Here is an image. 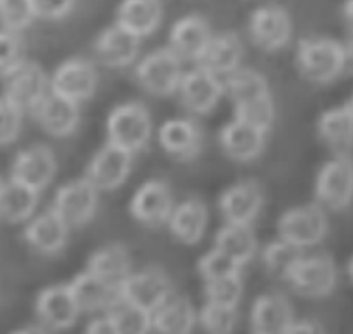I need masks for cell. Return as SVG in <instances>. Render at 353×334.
Masks as SVG:
<instances>
[{"mask_svg": "<svg viewBox=\"0 0 353 334\" xmlns=\"http://www.w3.org/2000/svg\"><path fill=\"white\" fill-rule=\"evenodd\" d=\"M199 323L205 334H232L238 327V309L205 301L199 312Z\"/></svg>", "mask_w": 353, "mask_h": 334, "instance_id": "37", "label": "cell"}, {"mask_svg": "<svg viewBox=\"0 0 353 334\" xmlns=\"http://www.w3.org/2000/svg\"><path fill=\"white\" fill-rule=\"evenodd\" d=\"M292 17L279 4L256 8L249 17V36L254 45L263 52H275L288 45L292 38Z\"/></svg>", "mask_w": 353, "mask_h": 334, "instance_id": "14", "label": "cell"}, {"mask_svg": "<svg viewBox=\"0 0 353 334\" xmlns=\"http://www.w3.org/2000/svg\"><path fill=\"white\" fill-rule=\"evenodd\" d=\"M174 295V284L159 267L131 273L118 284V299L154 314L163 302Z\"/></svg>", "mask_w": 353, "mask_h": 334, "instance_id": "8", "label": "cell"}, {"mask_svg": "<svg viewBox=\"0 0 353 334\" xmlns=\"http://www.w3.org/2000/svg\"><path fill=\"white\" fill-rule=\"evenodd\" d=\"M84 334H118V331H116V325L110 320V315L105 314L101 317H94L84 328Z\"/></svg>", "mask_w": 353, "mask_h": 334, "instance_id": "45", "label": "cell"}, {"mask_svg": "<svg viewBox=\"0 0 353 334\" xmlns=\"http://www.w3.org/2000/svg\"><path fill=\"white\" fill-rule=\"evenodd\" d=\"M210 225V211L200 198H187L176 204L168 217V230L176 241L196 244L202 241Z\"/></svg>", "mask_w": 353, "mask_h": 334, "instance_id": "26", "label": "cell"}, {"mask_svg": "<svg viewBox=\"0 0 353 334\" xmlns=\"http://www.w3.org/2000/svg\"><path fill=\"white\" fill-rule=\"evenodd\" d=\"M265 136L268 133L262 129L234 118L219 131V144L226 157L238 163H251L262 155L265 148Z\"/></svg>", "mask_w": 353, "mask_h": 334, "instance_id": "25", "label": "cell"}, {"mask_svg": "<svg viewBox=\"0 0 353 334\" xmlns=\"http://www.w3.org/2000/svg\"><path fill=\"white\" fill-rule=\"evenodd\" d=\"M159 146L178 161L199 157L204 146V133L191 118H172L159 127Z\"/></svg>", "mask_w": 353, "mask_h": 334, "instance_id": "21", "label": "cell"}, {"mask_svg": "<svg viewBox=\"0 0 353 334\" xmlns=\"http://www.w3.org/2000/svg\"><path fill=\"white\" fill-rule=\"evenodd\" d=\"M110 320L114 322L118 334H150L154 333L152 327V314L139 309L135 304L125 301H118L107 310Z\"/></svg>", "mask_w": 353, "mask_h": 334, "instance_id": "36", "label": "cell"}, {"mask_svg": "<svg viewBox=\"0 0 353 334\" xmlns=\"http://www.w3.org/2000/svg\"><path fill=\"white\" fill-rule=\"evenodd\" d=\"M243 58V43L236 32L213 34L196 64L217 77H228L238 70Z\"/></svg>", "mask_w": 353, "mask_h": 334, "instance_id": "27", "label": "cell"}, {"mask_svg": "<svg viewBox=\"0 0 353 334\" xmlns=\"http://www.w3.org/2000/svg\"><path fill=\"white\" fill-rule=\"evenodd\" d=\"M163 21L161 0H122L116 10V23L139 38L150 36Z\"/></svg>", "mask_w": 353, "mask_h": 334, "instance_id": "31", "label": "cell"}, {"mask_svg": "<svg viewBox=\"0 0 353 334\" xmlns=\"http://www.w3.org/2000/svg\"><path fill=\"white\" fill-rule=\"evenodd\" d=\"M223 83L234 105V118L270 133L275 120V101L268 79L256 70L238 67Z\"/></svg>", "mask_w": 353, "mask_h": 334, "instance_id": "1", "label": "cell"}, {"mask_svg": "<svg viewBox=\"0 0 353 334\" xmlns=\"http://www.w3.org/2000/svg\"><path fill=\"white\" fill-rule=\"evenodd\" d=\"M284 334H327V331L316 320H294Z\"/></svg>", "mask_w": 353, "mask_h": 334, "instance_id": "44", "label": "cell"}, {"mask_svg": "<svg viewBox=\"0 0 353 334\" xmlns=\"http://www.w3.org/2000/svg\"><path fill=\"white\" fill-rule=\"evenodd\" d=\"M57 170L58 163L52 149L43 144H34L15 155L10 168V180L19 181L23 185L41 193L51 185Z\"/></svg>", "mask_w": 353, "mask_h": 334, "instance_id": "16", "label": "cell"}, {"mask_svg": "<svg viewBox=\"0 0 353 334\" xmlns=\"http://www.w3.org/2000/svg\"><path fill=\"white\" fill-rule=\"evenodd\" d=\"M2 183H4V181H2V180H0V189H2Z\"/></svg>", "mask_w": 353, "mask_h": 334, "instance_id": "51", "label": "cell"}, {"mask_svg": "<svg viewBox=\"0 0 353 334\" xmlns=\"http://www.w3.org/2000/svg\"><path fill=\"white\" fill-rule=\"evenodd\" d=\"M199 323V312L187 297L176 295L161 304L152 314L155 334H191Z\"/></svg>", "mask_w": 353, "mask_h": 334, "instance_id": "30", "label": "cell"}, {"mask_svg": "<svg viewBox=\"0 0 353 334\" xmlns=\"http://www.w3.org/2000/svg\"><path fill=\"white\" fill-rule=\"evenodd\" d=\"M212 36L213 32L210 23L199 13H189L176 21L170 28L168 49L176 52L181 60L199 62Z\"/></svg>", "mask_w": 353, "mask_h": 334, "instance_id": "23", "label": "cell"}, {"mask_svg": "<svg viewBox=\"0 0 353 334\" xmlns=\"http://www.w3.org/2000/svg\"><path fill=\"white\" fill-rule=\"evenodd\" d=\"M41 131L47 135L65 138L75 133L81 122V109L79 103L71 101L68 97H62L49 90L41 103L30 112Z\"/></svg>", "mask_w": 353, "mask_h": 334, "instance_id": "20", "label": "cell"}, {"mask_svg": "<svg viewBox=\"0 0 353 334\" xmlns=\"http://www.w3.org/2000/svg\"><path fill=\"white\" fill-rule=\"evenodd\" d=\"M39 193L19 181L10 180L2 183L0 189V219L19 225L36 215Z\"/></svg>", "mask_w": 353, "mask_h": 334, "instance_id": "32", "label": "cell"}, {"mask_svg": "<svg viewBox=\"0 0 353 334\" xmlns=\"http://www.w3.org/2000/svg\"><path fill=\"white\" fill-rule=\"evenodd\" d=\"M342 47H344V71L353 75V32L350 34L346 43H342Z\"/></svg>", "mask_w": 353, "mask_h": 334, "instance_id": "46", "label": "cell"}, {"mask_svg": "<svg viewBox=\"0 0 353 334\" xmlns=\"http://www.w3.org/2000/svg\"><path fill=\"white\" fill-rule=\"evenodd\" d=\"M49 90V77L43 67L34 60H25L19 67H15L4 77L2 97H6L8 101L23 110V114H30Z\"/></svg>", "mask_w": 353, "mask_h": 334, "instance_id": "10", "label": "cell"}, {"mask_svg": "<svg viewBox=\"0 0 353 334\" xmlns=\"http://www.w3.org/2000/svg\"><path fill=\"white\" fill-rule=\"evenodd\" d=\"M99 75L92 60L83 56L68 58L58 65L49 79V88L58 96L83 103L96 94Z\"/></svg>", "mask_w": 353, "mask_h": 334, "instance_id": "12", "label": "cell"}, {"mask_svg": "<svg viewBox=\"0 0 353 334\" xmlns=\"http://www.w3.org/2000/svg\"><path fill=\"white\" fill-rule=\"evenodd\" d=\"M75 2L77 0H32V6L36 19L58 21L75 8Z\"/></svg>", "mask_w": 353, "mask_h": 334, "instance_id": "43", "label": "cell"}, {"mask_svg": "<svg viewBox=\"0 0 353 334\" xmlns=\"http://www.w3.org/2000/svg\"><path fill=\"white\" fill-rule=\"evenodd\" d=\"M342 15H344V21H346L347 28L353 32V0H346L344 6H342Z\"/></svg>", "mask_w": 353, "mask_h": 334, "instance_id": "47", "label": "cell"}, {"mask_svg": "<svg viewBox=\"0 0 353 334\" xmlns=\"http://www.w3.org/2000/svg\"><path fill=\"white\" fill-rule=\"evenodd\" d=\"M133 157L128 149L118 148L114 144L107 142L105 146L97 149L90 163L86 165L84 178L96 187L99 193H110L125 183V180L133 168Z\"/></svg>", "mask_w": 353, "mask_h": 334, "instance_id": "13", "label": "cell"}, {"mask_svg": "<svg viewBox=\"0 0 353 334\" xmlns=\"http://www.w3.org/2000/svg\"><path fill=\"white\" fill-rule=\"evenodd\" d=\"M81 310L71 293L70 284H54L39 291L36 299V315L52 331L71 328L79 320Z\"/></svg>", "mask_w": 353, "mask_h": 334, "instance_id": "19", "label": "cell"}, {"mask_svg": "<svg viewBox=\"0 0 353 334\" xmlns=\"http://www.w3.org/2000/svg\"><path fill=\"white\" fill-rule=\"evenodd\" d=\"M99 191L86 178H77L58 187L51 207L70 228H81L96 217Z\"/></svg>", "mask_w": 353, "mask_h": 334, "instance_id": "9", "label": "cell"}, {"mask_svg": "<svg viewBox=\"0 0 353 334\" xmlns=\"http://www.w3.org/2000/svg\"><path fill=\"white\" fill-rule=\"evenodd\" d=\"M294 320V306L284 293H262L252 302V334H284Z\"/></svg>", "mask_w": 353, "mask_h": 334, "instance_id": "24", "label": "cell"}, {"mask_svg": "<svg viewBox=\"0 0 353 334\" xmlns=\"http://www.w3.org/2000/svg\"><path fill=\"white\" fill-rule=\"evenodd\" d=\"M316 198L323 209L341 211L353 202V159L334 155L316 174Z\"/></svg>", "mask_w": 353, "mask_h": 334, "instance_id": "7", "label": "cell"}, {"mask_svg": "<svg viewBox=\"0 0 353 334\" xmlns=\"http://www.w3.org/2000/svg\"><path fill=\"white\" fill-rule=\"evenodd\" d=\"M215 247L226 252L238 262L241 267L249 264L258 251V238L252 225H232L226 222L215 233Z\"/></svg>", "mask_w": 353, "mask_h": 334, "instance_id": "34", "label": "cell"}, {"mask_svg": "<svg viewBox=\"0 0 353 334\" xmlns=\"http://www.w3.org/2000/svg\"><path fill=\"white\" fill-rule=\"evenodd\" d=\"M303 254H305L303 249L284 241V239L276 238L263 247L262 264L271 277L279 278V280H286L290 269L296 265V262Z\"/></svg>", "mask_w": 353, "mask_h": 334, "instance_id": "35", "label": "cell"}, {"mask_svg": "<svg viewBox=\"0 0 353 334\" xmlns=\"http://www.w3.org/2000/svg\"><path fill=\"white\" fill-rule=\"evenodd\" d=\"M316 131L334 155H347L353 148V112L347 105L325 110L316 122Z\"/></svg>", "mask_w": 353, "mask_h": 334, "instance_id": "29", "label": "cell"}, {"mask_svg": "<svg viewBox=\"0 0 353 334\" xmlns=\"http://www.w3.org/2000/svg\"><path fill=\"white\" fill-rule=\"evenodd\" d=\"M70 230L71 228L62 220V217L52 207H49L39 215H34L30 220H26L23 239L32 251L43 256H54L65 249Z\"/></svg>", "mask_w": 353, "mask_h": 334, "instance_id": "18", "label": "cell"}, {"mask_svg": "<svg viewBox=\"0 0 353 334\" xmlns=\"http://www.w3.org/2000/svg\"><path fill=\"white\" fill-rule=\"evenodd\" d=\"M139 49H141V38L125 30L118 23L101 30L94 41V52L97 60L112 70L133 64L139 56Z\"/></svg>", "mask_w": 353, "mask_h": 334, "instance_id": "22", "label": "cell"}, {"mask_svg": "<svg viewBox=\"0 0 353 334\" xmlns=\"http://www.w3.org/2000/svg\"><path fill=\"white\" fill-rule=\"evenodd\" d=\"M36 19L32 0H0V25L10 32H23Z\"/></svg>", "mask_w": 353, "mask_h": 334, "instance_id": "39", "label": "cell"}, {"mask_svg": "<svg viewBox=\"0 0 353 334\" xmlns=\"http://www.w3.org/2000/svg\"><path fill=\"white\" fill-rule=\"evenodd\" d=\"M241 295H243V280H241V275H234V277L219 278V280L205 282L204 297L208 302H215V304L238 309Z\"/></svg>", "mask_w": 353, "mask_h": 334, "instance_id": "40", "label": "cell"}, {"mask_svg": "<svg viewBox=\"0 0 353 334\" xmlns=\"http://www.w3.org/2000/svg\"><path fill=\"white\" fill-rule=\"evenodd\" d=\"M70 289L81 312H107L118 301V286L103 280L88 269L71 280Z\"/></svg>", "mask_w": 353, "mask_h": 334, "instance_id": "28", "label": "cell"}, {"mask_svg": "<svg viewBox=\"0 0 353 334\" xmlns=\"http://www.w3.org/2000/svg\"><path fill=\"white\" fill-rule=\"evenodd\" d=\"M23 110H19L6 97H0V146L12 144L23 127Z\"/></svg>", "mask_w": 353, "mask_h": 334, "instance_id": "42", "label": "cell"}, {"mask_svg": "<svg viewBox=\"0 0 353 334\" xmlns=\"http://www.w3.org/2000/svg\"><path fill=\"white\" fill-rule=\"evenodd\" d=\"M88 271L107 282L118 284L128 278L131 271V254L122 243H109L97 249L88 258Z\"/></svg>", "mask_w": 353, "mask_h": 334, "instance_id": "33", "label": "cell"}, {"mask_svg": "<svg viewBox=\"0 0 353 334\" xmlns=\"http://www.w3.org/2000/svg\"><path fill=\"white\" fill-rule=\"evenodd\" d=\"M296 65L308 83H333L344 71V47L333 38H303L297 43Z\"/></svg>", "mask_w": 353, "mask_h": 334, "instance_id": "2", "label": "cell"}, {"mask_svg": "<svg viewBox=\"0 0 353 334\" xmlns=\"http://www.w3.org/2000/svg\"><path fill=\"white\" fill-rule=\"evenodd\" d=\"M196 271H199L200 277L204 278V282H210V280L241 275V265L234 258L228 256L226 252L213 247L212 251H208L200 256Z\"/></svg>", "mask_w": 353, "mask_h": 334, "instance_id": "38", "label": "cell"}, {"mask_svg": "<svg viewBox=\"0 0 353 334\" xmlns=\"http://www.w3.org/2000/svg\"><path fill=\"white\" fill-rule=\"evenodd\" d=\"M347 277H350V280L353 282V256L350 258V262H347Z\"/></svg>", "mask_w": 353, "mask_h": 334, "instance_id": "49", "label": "cell"}, {"mask_svg": "<svg viewBox=\"0 0 353 334\" xmlns=\"http://www.w3.org/2000/svg\"><path fill=\"white\" fill-rule=\"evenodd\" d=\"M339 280V271L331 254L318 252V254H303L290 269L284 282L296 291L297 295L320 299L333 293Z\"/></svg>", "mask_w": 353, "mask_h": 334, "instance_id": "5", "label": "cell"}, {"mask_svg": "<svg viewBox=\"0 0 353 334\" xmlns=\"http://www.w3.org/2000/svg\"><path fill=\"white\" fill-rule=\"evenodd\" d=\"M176 94L180 96L181 105L191 114L205 116L217 107L225 96V83L221 77L213 75L212 71L196 65L194 70L183 73Z\"/></svg>", "mask_w": 353, "mask_h": 334, "instance_id": "15", "label": "cell"}, {"mask_svg": "<svg viewBox=\"0 0 353 334\" xmlns=\"http://www.w3.org/2000/svg\"><path fill=\"white\" fill-rule=\"evenodd\" d=\"M183 73V60L168 47L152 51L135 67L137 83L155 97L174 96L180 88Z\"/></svg>", "mask_w": 353, "mask_h": 334, "instance_id": "4", "label": "cell"}, {"mask_svg": "<svg viewBox=\"0 0 353 334\" xmlns=\"http://www.w3.org/2000/svg\"><path fill=\"white\" fill-rule=\"evenodd\" d=\"M347 107H350V110H352V112H353V96H352V99L347 101Z\"/></svg>", "mask_w": 353, "mask_h": 334, "instance_id": "50", "label": "cell"}, {"mask_svg": "<svg viewBox=\"0 0 353 334\" xmlns=\"http://www.w3.org/2000/svg\"><path fill=\"white\" fill-rule=\"evenodd\" d=\"M26 60L25 39L19 32L0 30V77H6Z\"/></svg>", "mask_w": 353, "mask_h": 334, "instance_id": "41", "label": "cell"}, {"mask_svg": "<svg viewBox=\"0 0 353 334\" xmlns=\"http://www.w3.org/2000/svg\"><path fill=\"white\" fill-rule=\"evenodd\" d=\"M174 206L176 202L170 185L165 180L152 178L133 193L129 200V213L137 222L148 228H159L168 222Z\"/></svg>", "mask_w": 353, "mask_h": 334, "instance_id": "11", "label": "cell"}, {"mask_svg": "<svg viewBox=\"0 0 353 334\" xmlns=\"http://www.w3.org/2000/svg\"><path fill=\"white\" fill-rule=\"evenodd\" d=\"M154 122L148 107L141 101H125L116 105L107 116V138L129 154H139L152 140Z\"/></svg>", "mask_w": 353, "mask_h": 334, "instance_id": "3", "label": "cell"}, {"mask_svg": "<svg viewBox=\"0 0 353 334\" xmlns=\"http://www.w3.org/2000/svg\"><path fill=\"white\" fill-rule=\"evenodd\" d=\"M279 238L299 249L321 243L329 233V219L320 204L290 207L276 220Z\"/></svg>", "mask_w": 353, "mask_h": 334, "instance_id": "6", "label": "cell"}, {"mask_svg": "<svg viewBox=\"0 0 353 334\" xmlns=\"http://www.w3.org/2000/svg\"><path fill=\"white\" fill-rule=\"evenodd\" d=\"M265 202L263 189L254 180H243L226 187L219 196V211L232 225H252Z\"/></svg>", "mask_w": 353, "mask_h": 334, "instance_id": "17", "label": "cell"}, {"mask_svg": "<svg viewBox=\"0 0 353 334\" xmlns=\"http://www.w3.org/2000/svg\"><path fill=\"white\" fill-rule=\"evenodd\" d=\"M12 334H47V328L41 325H25V327L15 328Z\"/></svg>", "mask_w": 353, "mask_h": 334, "instance_id": "48", "label": "cell"}]
</instances>
